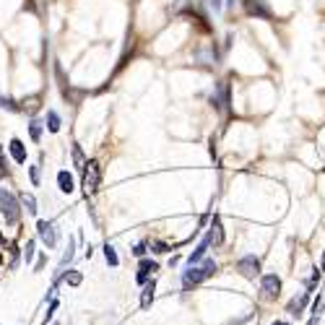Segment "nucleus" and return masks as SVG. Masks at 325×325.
<instances>
[{"label":"nucleus","mask_w":325,"mask_h":325,"mask_svg":"<svg viewBox=\"0 0 325 325\" xmlns=\"http://www.w3.org/2000/svg\"><path fill=\"white\" fill-rule=\"evenodd\" d=\"M55 307H58V302H52V304H50V310H47V315H44V318H42V323H44V325H47V323L52 320V312H55Z\"/></svg>","instance_id":"obj_26"},{"label":"nucleus","mask_w":325,"mask_h":325,"mask_svg":"<svg viewBox=\"0 0 325 325\" xmlns=\"http://www.w3.org/2000/svg\"><path fill=\"white\" fill-rule=\"evenodd\" d=\"M208 3H211L213 11H221V8H224V0H208Z\"/></svg>","instance_id":"obj_28"},{"label":"nucleus","mask_w":325,"mask_h":325,"mask_svg":"<svg viewBox=\"0 0 325 325\" xmlns=\"http://www.w3.org/2000/svg\"><path fill=\"white\" fill-rule=\"evenodd\" d=\"M0 216H3L5 224H11V227H16L19 219H21L19 198H16L11 190H5V187H0Z\"/></svg>","instance_id":"obj_1"},{"label":"nucleus","mask_w":325,"mask_h":325,"mask_svg":"<svg viewBox=\"0 0 325 325\" xmlns=\"http://www.w3.org/2000/svg\"><path fill=\"white\" fill-rule=\"evenodd\" d=\"M273 325H289V323H281V320H276V323H273Z\"/></svg>","instance_id":"obj_30"},{"label":"nucleus","mask_w":325,"mask_h":325,"mask_svg":"<svg viewBox=\"0 0 325 325\" xmlns=\"http://www.w3.org/2000/svg\"><path fill=\"white\" fill-rule=\"evenodd\" d=\"M323 268H325V255H323Z\"/></svg>","instance_id":"obj_31"},{"label":"nucleus","mask_w":325,"mask_h":325,"mask_svg":"<svg viewBox=\"0 0 325 325\" xmlns=\"http://www.w3.org/2000/svg\"><path fill=\"white\" fill-rule=\"evenodd\" d=\"M242 5H245V13L252 16V19H263V21L273 19V11H270L266 0H242Z\"/></svg>","instance_id":"obj_4"},{"label":"nucleus","mask_w":325,"mask_h":325,"mask_svg":"<svg viewBox=\"0 0 325 325\" xmlns=\"http://www.w3.org/2000/svg\"><path fill=\"white\" fill-rule=\"evenodd\" d=\"M42 128H44V125H42L39 120H31V122H29V135H31L34 143L42 141Z\"/></svg>","instance_id":"obj_16"},{"label":"nucleus","mask_w":325,"mask_h":325,"mask_svg":"<svg viewBox=\"0 0 325 325\" xmlns=\"http://www.w3.org/2000/svg\"><path fill=\"white\" fill-rule=\"evenodd\" d=\"M135 255H138V258H143V255H146V242H141V245H135Z\"/></svg>","instance_id":"obj_27"},{"label":"nucleus","mask_w":325,"mask_h":325,"mask_svg":"<svg viewBox=\"0 0 325 325\" xmlns=\"http://www.w3.org/2000/svg\"><path fill=\"white\" fill-rule=\"evenodd\" d=\"M21 201H24V206H26V211H29V213H37V198H34L31 193H26Z\"/></svg>","instance_id":"obj_21"},{"label":"nucleus","mask_w":325,"mask_h":325,"mask_svg":"<svg viewBox=\"0 0 325 325\" xmlns=\"http://www.w3.org/2000/svg\"><path fill=\"white\" fill-rule=\"evenodd\" d=\"M237 270L245 278H255L258 273H260V260L255 258V255H245V258H239L237 260Z\"/></svg>","instance_id":"obj_5"},{"label":"nucleus","mask_w":325,"mask_h":325,"mask_svg":"<svg viewBox=\"0 0 325 325\" xmlns=\"http://www.w3.org/2000/svg\"><path fill=\"white\" fill-rule=\"evenodd\" d=\"M81 169H84V187H86V193H96L99 182H102V167L91 159V161H86Z\"/></svg>","instance_id":"obj_3"},{"label":"nucleus","mask_w":325,"mask_h":325,"mask_svg":"<svg viewBox=\"0 0 325 325\" xmlns=\"http://www.w3.org/2000/svg\"><path fill=\"white\" fill-rule=\"evenodd\" d=\"M8 148H11V156H13L16 164H26V146H24L21 138H11Z\"/></svg>","instance_id":"obj_8"},{"label":"nucleus","mask_w":325,"mask_h":325,"mask_svg":"<svg viewBox=\"0 0 325 325\" xmlns=\"http://www.w3.org/2000/svg\"><path fill=\"white\" fill-rule=\"evenodd\" d=\"M34 247H37V242H34V239L26 242V250H24V260H26V263H31V258H34Z\"/></svg>","instance_id":"obj_22"},{"label":"nucleus","mask_w":325,"mask_h":325,"mask_svg":"<svg viewBox=\"0 0 325 325\" xmlns=\"http://www.w3.org/2000/svg\"><path fill=\"white\" fill-rule=\"evenodd\" d=\"M0 107L8 110V112H21V104H16L11 96H3V94H0Z\"/></svg>","instance_id":"obj_17"},{"label":"nucleus","mask_w":325,"mask_h":325,"mask_svg":"<svg viewBox=\"0 0 325 325\" xmlns=\"http://www.w3.org/2000/svg\"><path fill=\"white\" fill-rule=\"evenodd\" d=\"M62 278H65V284H70V286H78L81 281H84V276H81L78 270H68V273L62 276Z\"/></svg>","instance_id":"obj_20"},{"label":"nucleus","mask_w":325,"mask_h":325,"mask_svg":"<svg viewBox=\"0 0 325 325\" xmlns=\"http://www.w3.org/2000/svg\"><path fill=\"white\" fill-rule=\"evenodd\" d=\"M73 159H76V161H84V153H81V146H73Z\"/></svg>","instance_id":"obj_29"},{"label":"nucleus","mask_w":325,"mask_h":325,"mask_svg":"<svg viewBox=\"0 0 325 325\" xmlns=\"http://www.w3.org/2000/svg\"><path fill=\"white\" fill-rule=\"evenodd\" d=\"M260 289H263L266 296H278V292H281V278L276 273H268V276L260 278Z\"/></svg>","instance_id":"obj_7"},{"label":"nucleus","mask_w":325,"mask_h":325,"mask_svg":"<svg viewBox=\"0 0 325 325\" xmlns=\"http://www.w3.org/2000/svg\"><path fill=\"white\" fill-rule=\"evenodd\" d=\"M73 250H76V239L70 237L68 239V247H65V252H62V260H60V268H65L70 260H73Z\"/></svg>","instance_id":"obj_15"},{"label":"nucleus","mask_w":325,"mask_h":325,"mask_svg":"<svg viewBox=\"0 0 325 325\" xmlns=\"http://www.w3.org/2000/svg\"><path fill=\"white\" fill-rule=\"evenodd\" d=\"M37 234H39V239H42L47 247H55V245H58V232H55V227H52L50 221L39 219V221H37Z\"/></svg>","instance_id":"obj_6"},{"label":"nucleus","mask_w":325,"mask_h":325,"mask_svg":"<svg viewBox=\"0 0 325 325\" xmlns=\"http://www.w3.org/2000/svg\"><path fill=\"white\" fill-rule=\"evenodd\" d=\"M29 177H31V185H39V164L29 167Z\"/></svg>","instance_id":"obj_23"},{"label":"nucleus","mask_w":325,"mask_h":325,"mask_svg":"<svg viewBox=\"0 0 325 325\" xmlns=\"http://www.w3.org/2000/svg\"><path fill=\"white\" fill-rule=\"evenodd\" d=\"M307 296L310 294H302V296H294L292 302H289V312L292 315H299L302 310H304V304H307Z\"/></svg>","instance_id":"obj_14"},{"label":"nucleus","mask_w":325,"mask_h":325,"mask_svg":"<svg viewBox=\"0 0 325 325\" xmlns=\"http://www.w3.org/2000/svg\"><path fill=\"white\" fill-rule=\"evenodd\" d=\"M216 273V263L213 260H203L201 266H190L182 273V286L190 289V286H198L201 281H206V278H211Z\"/></svg>","instance_id":"obj_2"},{"label":"nucleus","mask_w":325,"mask_h":325,"mask_svg":"<svg viewBox=\"0 0 325 325\" xmlns=\"http://www.w3.org/2000/svg\"><path fill=\"white\" fill-rule=\"evenodd\" d=\"M211 242V245H221L224 242V229H221V219L219 216H213V224H211V232H208V237H206Z\"/></svg>","instance_id":"obj_11"},{"label":"nucleus","mask_w":325,"mask_h":325,"mask_svg":"<svg viewBox=\"0 0 325 325\" xmlns=\"http://www.w3.org/2000/svg\"><path fill=\"white\" fill-rule=\"evenodd\" d=\"M151 247H153V252H159V255H161V252H169L167 242H151Z\"/></svg>","instance_id":"obj_24"},{"label":"nucleus","mask_w":325,"mask_h":325,"mask_svg":"<svg viewBox=\"0 0 325 325\" xmlns=\"http://www.w3.org/2000/svg\"><path fill=\"white\" fill-rule=\"evenodd\" d=\"M60 125H62V120H60V115L55 112V110H47V128L50 133H60Z\"/></svg>","instance_id":"obj_13"},{"label":"nucleus","mask_w":325,"mask_h":325,"mask_svg":"<svg viewBox=\"0 0 325 325\" xmlns=\"http://www.w3.org/2000/svg\"><path fill=\"white\" fill-rule=\"evenodd\" d=\"M104 258H107V263H110L112 268L120 266V258H117V252H115V247H112V245H104Z\"/></svg>","instance_id":"obj_18"},{"label":"nucleus","mask_w":325,"mask_h":325,"mask_svg":"<svg viewBox=\"0 0 325 325\" xmlns=\"http://www.w3.org/2000/svg\"><path fill=\"white\" fill-rule=\"evenodd\" d=\"M8 175V161L3 156V146H0V177H5Z\"/></svg>","instance_id":"obj_25"},{"label":"nucleus","mask_w":325,"mask_h":325,"mask_svg":"<svg viewBox=\"0 0 325 325\" xmlns=\"http://www.w3.org/2000/svg\"><path fill=\"white\" fill-rule=\"evenodd\" d=\"M153 302V281L146 286V289H143V296H141V307H148Z\"/></svg>","instance_id":"obj_19"},{"label":"nucleus","mask_w":325,"mask_h":325,"mask_svg":"<svg viewBox=\"0 0 325 325\" xmlns=\"http://www.w3.org/2000/svg\"><path fill=\"white\" fill-rule=\"evenodd\" d=\"M208 245H211V242H208V239H203L201 245H198V247L193 250V255L187 258V266H195V263H201V260H203V255H206V250H208Z\"/></svg>","instance_id":"obj_12"},{"label":"nucleus","mask_w":325,"mask_h":325,"mask_svg":"<svg viewBox=\"0 0 325 325\" xmlns=\"http://www.w3.org/2000/svg\"><path fill=\"white\" fill-rule=\"evenodd\" d=\"M58 187H60V193H65V195H70V193L76 190L73 175H70L68 169H60V172H58Z\"/></svg>","instance_id":"obj_9"},{"label":"nucleus","mask_w":325,"mask_h":325,"mask_svg":"<svg viewBox=\"0 0 325 325\" xmlns=\"http://www.w3.org/2000/svg\"><path fill=\"white\" fill-rule=\"evenodd\" d=\"M159 266L153 263V260H148V258H143L141 263H138V284H146L148 281V276L153 273V270H156Z\"/></svg>","instance_id":"obj_10"}]
</instances>
